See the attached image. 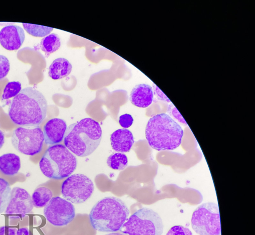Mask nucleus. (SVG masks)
Here are the masks:
<instances>
[{"label":"nucleus","mask_w":255,"mask_h":235,"mask_svg":"<svg viewBox=\"0 0 255 235\" xmlns=\"http://www.w3.org/2000/svg\"><path fill=\"white\" fill-rule=\"evenodd\" d=\"M47 111V103L43 95L33 88L27 87L13 98L8 114L17 125L37 126L46 118Z\"/></svg>","instance_id":"obj_1"},{"label":"nucleus","mask_w":255,"mask_h":235,"mask_svg":"<svg viewBox=\"0 0 255 235\" xmlns=\"http://www.w3.org/2000/svg\"><path fill=\"white\" fill-rule=\"evenodd\" d=\"M102 130L98 122L92 118H84L70 124L64 137L66 147L79 157L91 154L100 144Z\"/></svg>","instance_id":"obj_2"},{"label":"nucleus","mask_w":255,"mask_h":235,"mask_svg":"<svg viewBox=\"0 0 255 235\" xmlns=\"http://www.w3.org/2000/svg\"><path fill=\"white\" fill-rule=\"evenodd\" d=\"M145 135L149 146L157 151L173 150L181 144L183 130L169 115L161 113L148 120Z\"/></svg>","instance_id":"obj_3"},{"label":"nucleus","mask_w":255,"mask_h":235,"mask_svg":"<svg viewBox=\"0 0 255 235\" xmlns=\"http://www.w3.org/2000/svg\"><path fill=\"white\" fill-rule=\"evenodd\" d=\"M129 210L120 198L106 197L98 201L92 207L89 220L95 230L106 233L120 231L128 220Z\"/></svg>","instance_id":"obj_4"},{"label":"nucleus","mask_w":255,"mask_h":235,"mask_svg":"<svg viewBox=\"0 0 255 235\" xmlns=\"http://www.w3.org/2000/svg\"><path fill=\"white\" fill-rule=\"evenodd\" d=\"M42 173L47 177L62 179L69 177L77 167L75 156L62 144L48 148L39 161Z\"/></svg>","instance_id":"obj_5"},{"label":"nucleus","mask_w":255,"mask_h":235,"mask_svg":"<svg viewBox=\"0 0 255 235\" xmlns=\"http://www.w3.org/2000/svg\"><path fill=\"white\" fill-rule=\"evenodd\" d=\"M120 231L128 235H162L163 224L157 213L144 207L131 215Z\"/></svg>","instance_id":"obj_6"},{"label":"nucleus","mask_w":255,"mask_h":235,"mask_svg":"<svg viewBox=\"0 0 255 235\" xmlns=\"http://www.w3.org/2000/svg\"><path fill=\"white\" fill-rule=\"evenodd\" d=\"M191 223L193 230L199 235H221L220 212L216 203L199 205L192 214Z\"/></svg>","instance_id":"obj_7"},{"label":"nucleus","mask_w":255,"mask_h":235,"mask_svg":"<svg viewBox=\"0 0 255 235\" xmlns=\"http://www.w3.org/2000/svg\"><path fill=\"white\" fill-rule=\"evenodd\" d=\"M11 144L19 152L33 156L42 150L44 136L38 126L19 127L15 129L11 138Z\"/></svg>","instance_id":"obj_8"},{"label":"nucleus","mask_w":255,"mask_h":235,"mask_svg":"<svg viewBox=\"0 0 255 235\" xmlns=\"http://www.w3.org/2000/svg\"><path fill=\"white\" fill-rule=\"evenodd\" d=\"M94 189V184L88 177L83 174H74L63 182L61 194L66 200L79 204L90 198Z\"/></svg>","instance_id":"obj_9"},{"label":"nucleus","mask_w":255,"mask_h":235,"mask_svg":"<svg viewBox=\"0 0 255 235\" xmlns=\"http://www.w3.org/2000/svg\"><path fill=\"white\" fill-rule=\"evenodd\" d=\"M43 213L46 220L55 226H66L75 217L73 205L60 197L52 198L44 207Z\"/></svg>","instance_id":"obj_10"},{"label":"nucleus","mask_w":255,"mask_h":235,"mask_svg":"<svg viewBox=\"0 0 255 235\" xmlns=\"http://www.w3.org/2000/svg\"><path fill=\"white\" fill-rule=\"evenodd\" d=\"M31 197L25 189L18 187L11 190L5 214L10 219H21L33 209Z\"/></svg>","instance_id":"obj_11"},{"label":"nucleus","mask_w":255,"mask_h":235,"mask_svg":"<svg viewBox=\"0 0 255 235\" xmlns=\"http://www.w3.org/2000/svg\"><path fill=\"white\" fill-rule=\"evenodd\" d=\"M25 39L23 29L17 25H8L0 31V44L5 49L13 51L18 49Z\"/></svg>","instance_id":"obj_12"},{"label":"nucleus","mask_w":255,"mask_h":235,"mask_svg":"<svg viewBox=\"0 0 255 235\" xmlns=\"http://www.w3.org/2000/svg\"><path fill=\"white\" fill-rule=\"evenodd\" d=\"M66 122L62 119L53 118L49 120L43 127L45 143L52 145L61 142L67 129Z\"/></svg>","instance_id":"obj_13"},{"label":"nucleus","mask_w":255,"mask_h":235,"mask_svg":"<svg viewBox=\"0 0 255 235\" xmlns=\"http://www.w3.org/2000/svg\"><path fill=\"white\" fill-rule=\"evenodd\" d=\"M152 87L147 84H140L132 89L129 100L136 107L145 108L149 106L153 100Z\"/></svg>","instance_id":"obj_14"},{"label":"nucleus","mask_w":255,"mask_h":235,"mask_svg":"<svg viewBox=\"0 0 255 235\" xmlns=\"http://www.w3.org/2000/svg\"><path fill=\"white\" fill-rule=\"evenodd\" d=\"M113 150L121 153L129 152L134 141L131 132L127 128H121L114 131L110 136Z\"/></svg>","instance_id":"obj_15"},{"label":"nucleus","mask_w":255,"mask_h":235,"mask_svg":"<svg viewBox=\"0 0 255 235\" xmlns=\"http://www.w3.org/2000/svg\"><path fill=\"white\" fill-rule=\"evenodd\" d=\"M20 167V159L16 154L9 153L0 156V171L3 174L14 175L18 173Z\"/></svg>","instance_id":"obj_16"},{"label":"nucleus","mask_w":255,"mask_h":235,"mask_svg":"<svg viewBox=\"0 0 255 235\" xmlns=\"http://www.w3.org/2000/svg\"><path fill=\"white\" fill-rule=\"evenodd\" d=\"M72 69L71 64L66 59L58 58L49 67L48 75L53 80H59L68 76Z\"/></svg>","instance_id":"obj_17"},{"label":"nucleus","mask_w":255,"mask_h":235,"mask_svg":"<svg viewBox=\"0 0 255 235\" xmlns=\"http://www.w3.org/2000/svg\"><path fill=\"white\" fill-rule=\"evenodd\" d=\"M53 194L51 190L45 187H40L33 192L31 199L33 207L37 208L44 207L52 199Z\"/></svg>","instance_id":"obj_18"},{"label":"nucleus","mask_w":255,"mask_h":235,"mask_svg":"<svg viewBox=\"0 0 255 235\" xmlns=\"http://www.w3.org/2000/svg\"><path fill=\"white\" fill-rule=\"evenodd\" d=\"M60 46V39L55 33H51L44 37L40 42V48L47 55L57 51Z\"/></svg>","instance_id":"obj_19"},{"label":"nucleus","mask_w":255,"mask_h":235,"mask_svg":"<svg viewBox=\"0 0 255 235\" xmlns=\"http://www.w3.org/2000/svg\"><path fill=\"white\" fill-rule=\"evenodd\" d=\"M107 163L109 167L117 170H123L128 164L127 156L122 153H115L107 158Z\"/></svg>","instance_id":"obj_20"},{"label":"nucleus","mask_w":255,"mask_h":235,"mask_svg":"<svg viewBox=\"0 0 255 235\" xmlns=\"http://www.w3.org/2000/svg\"><path fill=\"white\" fill-rule=\"evenodd\" d=\"M25 31L34 37H44L48 35L53 29V28L33 24L22 23Z\"/></svg>","instance_id":"obj_21"},{"label":"nucleus","mask_w":255,"mask_h":235,"mask_svg":"<svg viewBox=\"0 0 255 235\" xmlns=\"http://www.w3.org/2000/svg\"><path fill=\"white\" fill-rule=\"evenodd\" d=\"M11 190L8 182L0 178V214L5 210L9 201Z\"/></svg>","instance_id":"obj_22"},{"label":"nucleus","mask_w":255,"mask_h":235,"mask_svg":"<svg viewBox=\"0 0 255 235\" xmlns=\"http://www.w3.org/2000/svg\"><path fill=\"white\" fill-rule=\"evenodd\" d=\"M21 90V83L18 81H12L7 83L3 90L1 100H7L15 97Z\"/></svg>","instance_id":"obj_23"},{"label":"nucleus","mask_w":255,"mask_h":235,"mask_svg":"<svg viewBox=\"0 0 255 235\" xmlns=\"http://www.w3.org/2000/svg\"><path fill=\"white\" fill-rule=\"evenodd\" d=\"M166 235H193V234L188 228L177 225L171 227Z\"/></svg>","instance_id":"obj_24"},{"label":"nucleus","mask_w":255,"mask_h":235,"mask_svg":"<svg viewBox=\"0 0 255 235\" xmlns=\"http://www.w3.org/2000/svg\"><path fill=\"white\" fill-rule=\"evenodd\" d=\"M10 69L8 59L5 56L0 55V80L3 79Z\"/></svg>","instance_id":"obj_25"},{"label":"nucleus","mask_w":255,"mask_h":235,"mask_svg":"<svg viewBox=\"0 0 255 235\" xmlns=\"http://www.w3.org/2000/svg\"><path fill=\"white\" fill-rule=\"evenodd\" d=\"M167 111L169 114L172 115L179 121H180L183 124L187 125V123H186L184 118L182 117L179 112L177 110L176 108L174 106V105L172 103H170V104L168 105Z\"/></svg>","instance_id":"obj_26"},{"label":"nucleus","mask_w":255,"mask_h":235,"mask_svg":"<svg viewBox=\"0 0 255 235\" xmlns=\"http://www.w3.org/2000/svg\"><path fill=\"white\" fill-rule=\"evenodd\" d=\"M133 121V119L132 116L128 114L121 115L119 119V122L120 125L124 127V128L130 127L132 125Z\"/></svg>","instance_id":"obj_27"},{"label":"nucleus","mask_w":255,"mask_h":235,"mask_svg":"<svg viewBox=\"0 0 255 235\" xmlns=\"http://www.w3.org/2000/svg\"><path fill=\"white\" fill-rule=\"evenodd\" d=\"M152 89L153 93L155 94L158 99L167 103H171V101L167 98V97L155 84H153Z\"/></svg>","instance_id":"obj_28"},{"label":"nucleus","mask_w":255,"mask_h":235,"mask_svg":"<svg viewBox=\"0 0 255 235\" xmlns=\"http://www.w3.org/2000/svg\"><path fill=\"white\" fill-rule=\"evenodd\" d=\"M17 229L7 226L0 228V235H15Z\"/></svg>","instance_id":"obj_29"},{"label":"nucleus","mask_w":255,"mask_h":235,"mask_svg":"<svg viewBox=\"0 0 255 235\" xmlns=\"http://www.w3.org/2000/svg\"><path fill=\"white\" fill-rule=\"evenodd\" d=\"M15 235H30V232L27 228L23 227L17 229Z\"/></svg>","instance_id":"obj_30"},{"label":"nucleus","mask_w":255,"mask_h":235,"mask_svg":"<svg viewBox=\"0 0 255 235\" xmlns=\"http://www.w3.org/2000/svg\"><path fill=\"white\" fill-rule=\"evenodd\" d=\"M4 143V134L3 132L0 130V149L2 147Z\"/></svg>","instance_id":"obj_31"},{"label":"nucleus","mask_w":255,"mask_h":235,"mask_svg":"<svg viewBox=\"0 0 255 235\" xmlns=\"http://www.w3.org/2000/svg\"><path fill=\"white\" fill-rule=\"evenodd\" d=\"M105 235H124L123 234H122L121 233H115V232H113V233H109V234H106Z\"/></svg>","instance_id":"obj_32"}]
</instances>
